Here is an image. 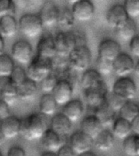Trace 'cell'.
<instances>
[{
	"mask_svg": "<svg viewBox=\"0 0 139 156\" xmlns=\"http://www.w3.org/2000/svg\"><path fill=\"white\" fill-rule=\"evenodd\" d=\"M57 156H75V153L72 148L69 146V145L65 144L63 146H61L60 148L59 149L56 153Z\"/></svg>",
	"mask_w": 139,
	"mask_h": 156,
	"instance_id": "obj_46",
	"label": "cell"
},
{
	"mask_svg": "<svg viewBox=\"0 0 139 156\" xmlns=\"http://www.w3.org/2000/svg\"><path fill=\"white\" fill-rule=\"evenodd\" d=\"M78 156H96V154L94 153H93L92 151H88V152H86V153L79 154Z\"/></svg>",
	"mask_w": 139,
	"mask_h": 156,
	"instance_id": "obj_50",
	"label": "cell"
},
{
	"mask_svg": "<svg viewBox=\"0 0 139 156\" xmlns=\"http://www.w3.org/2000/svg\"><path fill=\"white\" fill-rule=\"evenodd\" d=\"M68 36L71 39L72 44L73 46V49L78 47L87 46V37L86 34L80 30L67 31Z\"/></svg>",
	"mask_w": 139,
	"mask_h": 156,
	"instance_id": "obj_37",
	"label": "cell"
},
{
	"mask_svg": "<svg viewBox=\"0 0 139 156\" xmlns=\"http://www.w3.org/2000/svg\"><path fill=\"white\" fill-rule=\"evenodd\" d=\"M7 156H26V153L20 146H12L8 150Z\"/></svg>",
	"mask_w": 139,
	"mask_h": 156,
	"instance_id": "obj_47",
	"label": "cell"
},
{
	"mask_svg": "<svg viewBox=\"0 0 139 156\" xmlns=\"http://www.w3.org/2000/svg\"><path fill=\"white\" fill-rule=\"evenodd\" d=\"M129 50L135 57H139V36L136 35L129 41Z\"/></svg>",
	"mask_w": 139,
	"mask_h": 156,
	"instance_id": "obj_44",
	"label": "cell"
},
{
	"mask_svg": "<svg viewBox=\"0 0 139 156\" xmlns=\"http://www.w3.org/2000/svg\"><path fill=\"white\" fill-rule=\"evenodd\" d=\"M125 101H132L137 94V85L134 80L129 77L120 78L114 83L112 91Z\"/></svg>",
	"mask_w": 139,
	"mask_h": 156,
	"instance_id": "obj_5",
	"label": "cell"
},
{
	"mask_svg": "<svg viewBox=\"0 0 139 156\" xmlns=\"http://www.w3.org/2000/svg\"><path fill=\"white\" fill-rule=\"evenodd\" d=\"M10 106H8L3 100L0 99V122L11 115Z\"/></svg>",
	"mask_w": 139,
	"mask_h": 156,
	"instance_id": "obj_45",
	"label": "cell"
},
{
	"mask_svg": "<svg viewBox=\"0 0 139 156\" xmlns=\"http://www.w3.org/2000/svg\"><path fill=\"white\" fill-rule=\"evenodd\" d=\"M11 57L20 64H29L33 59V48L29 42L19 40L13 44Z\"/></svg>",
	"mask_w": 139,
	"mask_h": 156,
	"instance_id": "obj_8",
	"label": "cell"
},
{
	"mask_svg": "<svg viewBox=\"0 0 139 156\" xmlns=\"http://www.w3.org/2000/svg\"><path fill=\"white\" fill-rule=\"evenodd\" d=\"M59 15V8L52 2H46L42 8L39 14L43 26L52 27L57 24Z\"/></svg>",
	"mask_w": 139,
	"mask_h": 156,
	"instance_id": "obj_17",
	"label": "cell"
},
{
	"mask_svg": "<svg viewBox=\"0 0 139 156\" xmlns=\"http://www.w3.org/2000/svg\"><path fill=\"white\" fill-rule=\"evenodd\" d=\"M18 24L14 16H6L0 18V35L4 38H12L15 35Z\"/></svg>",
	"mask_w": 139,
	"mask_h": 156,
	"instance_id": "obj_26",
	"label": "cell"
},
{
	"mask_svg": "<svg viewBox=\"0 0 139 156\" xmlns=\"http://www.w3.org/2000/svg\"><path fill=\"white\" fill-rule=\"evenodd\" d=\"M56 55L68 57L69 54L73 49L71 39L68 36V32H59L54 37Z\"/></svg>",
	"mask_w": 139,
	"mask_h": 156,
	"instance_id": "obj_21",
	"label": "cell"
},
{
	"mask_svg": "<svg viewBox=\"0 0 139 156\" xmlns=\"http://www.w3.org/2000/svg\"><path fill=\"white\" fill-rule=\"evenodd\" d=\"M18 26L28 38H36L42 32L43 25L40 17L35 14H25L20 17Z\"/></svg>",
	"mask_w": 139,
	"mask_h": 156,
	"instance_id": "obj_4",
	"label": "cell"
},
{
	"mask_svg": "<svg viewBox=\"0 0 139 156\" xmlns=\"http://www.w3.org/2000/svg\"><path fill=\"white\" fill-rule=\"evenodd\" d=\"M4 140H5V139H4L3 134H2V133H1V131H0V146L3 145Z\"/></svg>",
	"mask_w": 139,
	"mask_h": 156,
	"instance_id": "obj_53",
	"label": "cell"
},
{
	"mask_svg": "<svg viewBox=\"0 0 139 156\" xmlns=\"http://www.w3.org/2000/svg\"><path fill=\"white\" fill-rule=\"evenodd\" d=\"M119 112L120 118L124 119L130 123L139 116V106L133 101H126Z\"/></svg>",
	"mask_w": 139,
	"mask_h": 156,
	"instance_id": "obj_32",
	"label": "cell"
},
{
	"mask_svg": "<svg viewBox=\"0 0 139 156\" xmlns=\"http://www.w3.org/2000/svg\"><path fill=\"white\" fill-rule=\"evenodd\" d=\"M97 71L101 75H108L113 72V62L98 57L96 60Z\"/></svg>",
	"mask_w": 139,
	"mask_h": 156,
	"instance_id": "obj_43",
	"label": "cell"
},
{
	"mask_svg": "<svg viewBox=\"0 0 139 156\" xmlns=\"http://www.w3.org/2000/svg\"><path fill=\"white\" fill-rule=\"evenodd\" d=\"M123 150L129 156L139 155V136L135 134L130 135L123 141Z\"/></svg>",
	"mask_w": 139,
	"mask_h": 156,
	"instance_id": "obj_33",
	"label": "cell"
},
{
	"mask_svg": "<svg viewBox=\"0 0 139 156\" xmlns=\"http://www.w3.org/2000/svg\"><path fill=\"white\" fill-rule=\"evenodd\" d=\"M116 30L120 38L125 41H130L132 38L137 35V27L136 22L134 21V19H130V18H129L121 26L116 29Z\"/></svg>",
	"mask_w": 139,
	"mask_h": 156,
	"instance_id": "obj_29",
	"label": "cell"
},
{
	"mask_svg": "<svg viewBox=\"0 0 139 156\" xmlns=\"http://www.w3.org/2000/svg\"><path fill=\"white\" fill-rule=\"evenodd\" d=\"M50 74H51V60L42 58L38 55L33 57L26 72L29 80L36 83L41 82Z\"/></svg>",
	"mask_w": 139,
	"mask_h": 156,
	"instance_id": "obj_2",
	"label": "cell"
},
{
	"mask_svg": "<svg viewBox=\"0 0 139 156\" xmlns=\"http://www.w3.org/2000/svg\"><path fill=\"white\" fill-rule=\"evenodd\" d=\"M0 156H3V154H2V153H1V152H0Z\"/></svg>",
	"mask_w": 139,
	"mask_h": 156,
	"instance_id": "obj_54",
	"label": "cell"
},
{
	"mask_svg": "<svg viewBox=\"0 0 139 156\" xmlns=\"http://www.w3.org/2000/svg\"><path fill=\"white\" fill-rule=\"evenodd\" d=\"M81 72L76 71L73 68L69 69L65 72L61 80H63L71 85L72 88L73 90V92L75 91L81 89Z\"/></svg>",
	"mask_w": 139,
	"mask_h": 156,
	"instance_id": "obj_34",
	"label": "cell"
},
{
	"mask_svg": "<svg viewBox=\"0 0 139 156\" xmlns=\"http://www.w3.org/2000/svg\"><path fill=\"white\" fill-rule=\"evenodd\" d=\"M41 144L44 149L49 152L56 153L61 146L66 144V137H62L54 133L51 128L46 131L40 138Z\"/></svg>",
	"mask_w": 139,
	"mask_h": 156,
	"instance_id": "obj_13",
	"label": "cell"
},
{
	"mask_svg": "<svg viewBox=\"0 0 139 156\" xmlns=\"http://www.w3.org/2000/svg\"><path fill=\"white\" fill-rule=\"evenodd\" d=\"M104 82L103 79L96 69H89L84 71L81 74V89L83 92L93 89L94 87H99Z\"/></svg>",
	"mask_w": 139,
	"mask_h": 156,
	"instance_id": "obj_18",
	"label": "cell"
},
{
	"mask_svg": "<svg viewBox=\"0 0 139 156\" xmlns=\"http://www.w3.org/2000/svg\"><path fill=\"white\" fill-rule=\"evenodd\" d=\"M129 19L123 5L115 4L107 12L106 20L109 26L117 29Z\"/></svg>",
	"mask_w": 139,
	"mask_h": 156,
	"instance_id": "obj_16",
	"label": "cell"
},
{
	"mask_svg": "<svg viewBox=\"0 0 139 156\" xmlns=\"http://www.w3.org/2000/svg\"><path fill=\"white\" fill-rule=\"evenodd\" d=\"M58 105L51 94H43L39 101V110L44 116L53 115L57 110Z\"/></svg>",
	"mask_w": 139,
	"mask_h": 156,
	"instance_id": "obj_31",
	"label": "cell"
},
{
	"mask_svg": "<svg viewBox=\"0 0 139 156\" xmlns=\"http://www.w3.org/2000/svg\"><path fill=\"white\" fill-rule=\"evenodd\" d=\"M4 38L0 35V55L3 53V51H4Z\"/></svg>",
	"mask_w": 139,
	"mask_h": 156,
	"instance_id": "obj_49",
	"label": "cell"
},
{
	"mask_svg": "<svg viewBox=\"0 0 139 156\" xmlns=\"http://www.w3.org/2000/svg\"><path fill=\"white\" fill-rule=\"evenodd\" d=\"M131 126V132L133 134L139 136V116L136 117L134 120L130 122Z\"/></svg>",
	"mask_w": 139,
	"mask_h": 156,
	"instance_id": "obj_48",
	"label": "cell"
},
{
	"mask_svg": "<svg viewBox=\"0 0 139 156\" xmlns=\"http://www.w3.org/2000/svg\"><path fill=\"white\" fill-rule=\"evenodd\" d=\"M69 146L73 151L75 154H81L90 151L93 147V139L80 131L73 133L69 138Z\"/></svg>",
	"mask_w": 139,
	"mask_h": 156,
	"instance_id": "obj_7",
	"label": "cell"
},
{
	"mask_svg": "<svg viewBox=\"0 0 139 156\" xmlns=\"http://www.w3.org/2000/svg\"><path fill=\"white\" fill-rule=\"evenodd\" d=\"M20 119L15 116L10 115L0 122V131L4 139H12L20 135Z\"/></svg>",
	"mask_w": 139,
	"mask_h": 156,
	"instance_id": "obj_15",
	"label": "cell"
},
{
	"mask_svg": "<svg viewBox=\"0 0 139 156\" xmlns=\"http://www.w3.org/2000/svg\"><path fill=\"white\" fill-rule=\"evenodd\" d=\"M70 67L76 71L83 73L88 69L92 62V54L87 46L78 47L72 50L68 56Z\"/></svg>",
	"mask_w": 139,
	"mask_h": 156,
	"instance_id": "obj_3",
	"label": "cell"
},
{
	"mask_svg": "<svg viewBox=\"0 0 139 156\" xmlns=\"http://www.w3.org/2000/svg\"><path fill=\"white\" fill-rule=\"evenodd\" d=\"M16 5L12 0H0V18L6 16L15 17Z\"/></svg>",
	"mask_w": 139,
	"mask_h": 156,
	"instance_id": "obj_39",
	"label": "cell"
},
{
	"mask_svg": "<svg viewBox=\"0 0 139 156\" xmlns=\"http://www.w3.org/2000/svg\"><path fill=\"white\" fill-rule=\"evenodd\" d=\"M71 11L75 20L86 22L94 17L95 8L90 0H78L74 1Z\"/></svg>",
	"mask_w": 139,
	"mask_h": 156,
	"instance_id": "obj_6",
	"label": "cell"
},
{
	"mask_svg": "<svg viewBox=\"0 0 139 156\" xmlns=\"http://www.w3.org/2000/svg\"><path fill=\"white\" fill-rule=\"evenodd\" d=\"M51 74L61 80L65 72L70 68L68 62V57L56 55L52 59H51Z\"/></svg>",
	"mask_w": 139,
	"mask_h": 156,
	"instance_id": "obj_27",
	"label": "cell"
},
{
	"mask_svg": "<svg viewBox=\"0 0 139 156\" xmlns=\"http://www.w3.org/2000/svg\"><path fill=\"white\" fill-rule=\"evenodd\" d=\"M41 156H57L56 155V153H54V152H49V151H46L42 154Z\"/></svg>",
	"mask_w": 139,
	"mask_h": 156,
	"instance_id": "obj_51",
	"label": "cell"
},
{
	"mask_svg": "<svg viewBox=\"0 0 139 156\" xmlns=\"http://www.w3.org/2000/svg\"><path fill=\"white\" fill-rule=\"evenodd\" d=\"M94 115L101 123L103 128H108L112 126L116 120V112L105 101L99 107L94 109Z\"/></svg>",
	"mask_w": 139,
	"mask_h": 156,
	"instance_id": "obj_22",
	"label": "cell"
},
{
	"mask_svg": "<svg viewBox=\"0 0 139 156\" xmlns=\"http://www.w3.org/2000/svg\"><path fill=\"white\" fill-rule=\"evenodd\" d=\"M51 95L53 96L57 105H64L66 103L72 100L73 90L72 88L71 85L67 81L59 80L54 88L53 92H51Z\"/></svg>",
	"mask_w": 139,
	"mask_h": 156,
	"instance_id": "obj_14",
	"label": "cell"
},
{
	"mask_svg": "<svg viewBox=\"0 0 139 156\" xmlns=\"http://www.w3.org/2000/svg\"><path fill=\"white\" fill-rule=\"evenodd\" d=\"M130 123L121 118L116 119L112 124V135L118 139L124 140L131 134Z\"/></svg>",
	"mask_w": 139,
	"mask_h": 156,
	"instance_id": "obj_30",
	"label": "cell"
},
{
	"mask_svg": "<svg viewBox=\"0 0 139 156\" xmlns=\"http://www.w3.org/2000/svg\"><path fill=\"white\" fill-rule=\"evenodd\" d=\"M75 19L72 13V11L68 8H63L59 9L57 24L66 29H70L73 26Z\"/></svg>",
	"mask_w": 139,
	"mask_h": 156,
	"instance_id": "obj_35",
	"label": "cell"
},
{
	"mask_svg": "<svg viewBox=\"0 0 139 156\" xmlns=\"http://www.w3.org/2000/svg\"><path fill=\"white\" fill-rule=\"evenodd\" d=\"M38 56L51 60L56 55V47L52 36H44L38 41L37 45Z\"/></svg>",
	"mask_w": 139,
	"mask_h": 156,
	"instance_id": "obj_23",
	"label": "cell"
},
{
	"mask_svg": "<svg viewBox=\"0 0 139 156\" xmlns=\"http://www.w3.org/2000/svg\"><path fill=\"white\" fill-rule=\"evenodd\" d=\"M83 112V103L80 100L75 99V100L69 101L68 103H66L63 106L61 113L73 123L81 119Z\"/></svg>",
	"mask_w": 139,
	"mask_h": 156,
	"instance_id": "obj_19",
	"label": "cell"
},
{
	"mask_svg": "<svg viewBox=\"0 0 139 156\" xmlns=\"http://www.w3.org/2000/svg\"><path fill=\"white\" fill-rule=\"evenodd\" d=\"M123 7L128 17L130 19L136 18L139 16V1L137 0H127Z\"/></svg>",
	"mask_w": 139,
	"mask_h": 156,
	"instance_id": "obj_42",
	"label": "cell"
},
{
	"mask_svg": "<svg viewBox=\"0 0 139 156\" xmlns=\"http://www.w3.org/2000/svg\"><path fill=\"white\" fill-rule=\"evenodd\" d=\"M138 63H137L135 64V66H134V72H135V74H136L137 76H138L139 74V66H138Z\"/></svg>",
	"mask_w": 139,
	"mask_h": 156,
	"instance_id": "obj_52",
	"label": "cell"
},
{
	"mask_svg": "<svg viewBox=\"0 0 139 156\" xmlns=\"http://www.w3.org/2000/svg\"><path fill=\"white\" fill-rule=\"evenodd\" d=\"M0 95L4 102L8 105H13L18 100L17 87L9 77H0Z\"/></svg>",
	"mask_w": 139,
	"mask_h": 156,
	"instance_id": "obj_11",
	"label": "cell"
},
{
	"mask_svg": "<svg viewBox=\"0 0 139 156\" xmlns=\"http://www.w3.org/2000/svg\"><path fill=\"white\" fill-rule=\"evenodd\" d=\"M121 53V47L116 40L106 38L99 44L98 47V57L114 62V60Z\"/></svg>",
	"mask_w": 139,
	"mask_h": 156,
	"instance_id": "obj_9",
	"label": "cell"
},
{
	"mask_svg": "<svg viewBox=\"0 0 139 156\" xmlns=\"http://www.w3.org/2000/svg\"><path fill=\"white\" fill-rule=\"evenodd\" d=\"M114 136L110 131L103 129L96 137L93 139V146L102 151H107L113 147Z\"/></svg>",
	"mask_w": 139,
	"mask_h": 156,
	"instance_id": "obj_25",
	"label": "cell"
},
{
	"mask_svg": "<svg viewBox=\"0 0 139 156\" xmlns=\"http://www.w3.org/2000/svg\"><path fill=\"white\" fill-rule=\"evenodd\" d=\"M103 129V128L101 123L94 115H88L81 121V131L92 139L96 137Z\"/></svg>",
	"mask_w": 139,
	"mask_h": 156,
	"instance_id": "obj_24",
	"label": "cell"
},
{
	"mask_svg": "<svg viewBox=\"0 0 139 156\" xmlns=\"http://www.w3.org/2000/svg\"><path fill=\"white\" fill-rule=\"evenodd\" d=\"M135 62L129 54L120 53L113 62V72L120 78L127 77L134 72Z\"/></svg>",
	"mask_w": 139,
	"mask_h": 156,
	"instance_id": "obj_12",
	"label": "cell"
},
{
	"mask_svg": "<svg viewBox=\"0 0 139 156\" xmlns=\"http://www.w3.org/2000/svg\"><path fill=\"white\" fill-rule=\"evenodd\" d=\"M83 92L87 105L94 110L106 101L107 96L109 92L107 86L105 82H103L99 87Z\"/></svg>",
	"mask_w": 139,
	"mask_h": 156,
	"instance_id": "obj_10",
	"label": "cell"
},
{
	"mask_svg": "<svg viewBox=\"0 0 139 156\" xmlns=\"http://www.w3.org/2000/svg\"><path fill=\"white\" fill-rule=\"evenodd\" d=\"M38 91V86L35 82L27 80L17 87L18 99L23 101H28L33 99Z\"/></svg>",
	"mask_w": 139,
	"mask_h": 156,
	"instance_id": "obj_28",
	"label": "cell"
},
{
	"mask_svg": "<svg viewBox=\"0 0 139 156\" xmlns=\"http://www.w3.org/2000/svg\"><path fill=\"white\" fill-rule=\"evenodd\" d=\"M73 123L62 114L55 115L51 119V129L57 135L62 137H67L72 128Z\"/></svg>",
	"mask_w": 139,
	"mask_h": 156,
	"instance_id": "obj_20",
	"label": "cell"
},
{
	"mask_svg": "<svg viewBox=\"0 0 139 156\" xmlns=\"http://www.w3.org/2000/svg\"><path fill=\"white\" fill-rule=\"evenodd\" d=\"M59 79L54 74H50L43 80L41 81V89L44 92V94H51L54 88L59 82Z\"/></svg>",
	"mask_w": 139,
	"mask_h": 156,
	"instance_id": "obj_38",
	"label": "cell"
},
{
	"mask_svg": "<svg viewBox=\"0 0 139 156\" xmlns=\"http://www.w3.org/2000/svg\"><path fill=\"white\" fill-rule=\"evenodd\" d=\"M126 101L121 98L119 96H117L113 92H108V94L107 96L106 102L107 105L112 109V110L117 113V111H120L121 107L124 105Z\"/></svg>",
	"mask_w": 139,
	"mask_h": 156,
	"instance_id": "obj_40",
	"label": "cell"
},
{
	"mask_svg": "<svg viewBox=\"0 0 139 156\" xmlns=\"http://www.w3.org/2000/svg\"><path fill=\"white\" fill-rule=\"evenodd\" d=\"M48 128V121L46 116L41 114H32L20 119V135L29 141L38 140Z\"/></svg>",
	"mask_w": 139,
	"mask_h": 156,
	"instance_id": "obj_1",
	"label": "cell"
},
{
	"mask_svg": "<svg viewBox=\"0 0 139 156\" xmlns=\"http://www.w3.org/2000/svg\"><path fill=\"white\" fill-rule=\"evenodd\" d=\"M10 80L14 84L18 87L20 86L21 83L25 82L28 78H27V74L25 69H23L21 66H15L13 69L12 72L10 75Z\"/></svg>",
	"mask_w": 139,
	"mask_h": 156,
	"instance_id": "obj_41",
	"label": "cell"
},
{
	"mask_svg": "<svg viewBox=\"0 0 139 156\" xmlns=\"http://www.w3.org/2000/svg\"><path fill=\"white\" fill-rule=\"evenodd\" d=\"M14 67V61L9 55H0V77H10Z\"/></svg>",
	"mask_w": 139,
	"mask_h": 156,
	"instance_id": "obj_36",
	"label": "cell"
}]
</instances>
